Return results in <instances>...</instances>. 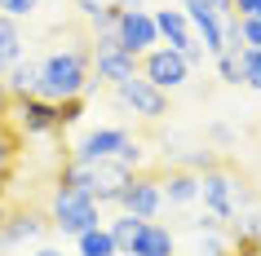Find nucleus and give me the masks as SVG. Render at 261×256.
<instances>
[{
  "label": "nucleus",
  "instance_id": "3",
  "mask_svg": "<svg viewBox=\"0 0 261 256\" xmlns=\"http://www.w3.org/2000/svg\"><path fill=\"white\" fill-rule=\"evenodd\" d=\"M199 203H204L208 216H217V221H226V225H230L239 212H248V208H252V190H248L244 173H234L230 159H221L217 168L199 173Z\"/></svg>",
  "mask_w": 261,
  "mask_h": 256
},
{
  "label": "nucleus",
  "instance_id": "14",
  "mask_svg": "<svg viewBox=\"0 0 261 256\" xmlns=\"http://www.w3.org/2000/svg\"><path fill=\"white\" fill-rule=\"evenodd\" d=\"M128 256H177V234L168 225H160V221H142Z\"/></svg>",
  "mask_w": 261,
  "mask_h": 256
},
{
  "label": "nucleus",
  "instance_id": "18",
  "mask_svg": "<svg viewBox=\"0 0 261 256\" xmlns=\"http://www.w3.org/2000/svg\"><path fill=\"white\" fill-rule=\"evenodd\" d=\"M138 230H142V221H138V216H128V212H120V216H111V221H107V234H111V243H115V252H128L133 239H138Z\"/></svg>",
  "mask_w": 261,
  "mask_h": 256
},
{
  "label": "nucleus",
  "instance_id": "13",
  "mask_svg": "<svg viewBox=\"0 0 261 256\" xmlns=\"http://www.w3.org/2000/svg\"><path fill=\"white\" fill-rule=\"evenodd\" d=\"M160 190H164V208H191L199 203V173L160 168Z\"/></svg>",
  "mask_w": 261,
  "mask_h": 256
},
{
  "label": "nucleus",
  "instance_id": "6",
  "mask_svg": "<svg viewBox=\"0 0 261 256\" xmlns=\"http://www.w3.org/2000/svg\"><path fill=\"white\" fill-rule=\"evenodd\" d=\"M191 62L181 53H173V49H164V44H155L151 53L138 58V75L142 80H151L155 89H164V93H177V89H186V80H191Z\"/></svg>",
  "mask_w": 261,
  "mask_h": 256
},
{
  "label": "nucleus",
  "instance_id": "25",
  "mask_svg": "<svg viewBox=\"0 0 261 256\" xmlns=\"http://www.w3.org/2000/svg\"><path fill=\"white\" fill-rule=\"evenodd\" d=\"M107 5H111V0H75V9H80V18H84V22H93V18L102 14Z\"/></svg>",
  "mask_w": 261,
  "mask_h": 256
},
{
  "label": "nucleus",
  "instance_id": "19",
  "mask_svg": "<svg viewBox=\"0 0 261 256\" xmlns=\"http://www.w3.org/2000/svg\"><path fill=\"white\" fill-rule=\"evenodd\" d=\"M239 71L252 93H261V49H239Z\"/></svg>",
  "mask_w": 261,
  "mask_h": 256
},
{
  "label": "nucleus",
  "instance_id": "22",
  "mask_svg": "<svg viewBox=\"0 0 261 256\" xmlns=\"http://www.w3.org/2000/svg\"><path fill=\"white\" fill-rule=\"evenodd\" d=\"M234 36L244 49H261V18H234Z\"/></svg>",
  "mask_w": 261,
  "mask_h": 256
},
{
  "label": "nucleus",
  "instance_id": "4",
  "mask_svg": "<svg viewBox=\"0 0 261 256\" xmlns=\"http://www.w3.org/2000/svg\"><path fill=\"white\" fill-rule=\"evenodd\" d=\"M49 225L58 230V234H84V230H93V225H107L102 221V208H97L89 194H80V190H62L54 186V199H49Z\"/></svg>",
  "mask_w": 261,
  "mask_h": 256
},
{
  "label": "nucleus",
  "instance_id": "20",
  "mask_svg": "<svg viewBox=\"0 0 261 256\" xmlns=\"http://www.w3.org/2000/svg\"><path fill=\"white\" fill-rule=\"evenodd\" d=\"M217 62V75H221V84H244V71H239V49H226V53H217L213 58Z\"/></svg>",
  "mask_w": 261,
  "mask_h": 256
},
{
  "label": "nucleus",
  "instance_id": "15",
  "mask_svg": "<svg viewBox=\"0 0 261 256\" xmlns=\"http://www.w3.org/2000/svg\"><path fill=\"white\" fill-rule=\"evenodd\" d=\"M0 84H5L9 97H36L40 93V62H31V58L14 62V67L0 75Z\"/></svg>",
  "mask_w": 261,
  "mask_h": 256
},
{
  "label": "nucleus",
  "instance_id": "27",
  "mask_svg": "<svg viewBox=\"0 0 261 256\" xmlns=\"http://www.w3.org/2000/svg\"><path fill=\"white\" fill-rule=\"evenodd\" d=\"M111 5H115V9H146L142 0H111Z\"/></svg>",
  "mask_w": 261,
  "mask_h": 256
},
{
  "label": "nucleus",
  "instance_id": "24",
  "mask_svg": "<svg viewBox=\"0 0 261 256\" xmlns=\"http://www.w3.org/2000/svg\"><path fill=\"white\" fill-rule=\"evenodd\" d=\"M234 18H261V0H230Z\"/></svg>",
  "mask_w": 261,
  "mask_h": 256
},
{
  "label": "nucleus",
  "instance_id": "11",
  "mask_svg": "<svg viewBox=\"0 0 261 256\" xmlns=\"http://www.w3.org/2000/svg\"><path fill=\"white\" fill-rule=\"evenodd\" d=\"M44 234H49V216L44 212H9L0 216V252L9 256L18 252V247H27V243H40Z\"/></svg>",
  "mask_w": 261,
  "mask_h": 256
},
{
  "label": "nucleus",
  "instance_id": "28",
  "mask_svg": "<svg viewBox=\"0 0 261 256\" xmlns=\"http://www.w3.org/2000/svg\"><path fill=\"white\" fill-rule=\"evenodd\" d=\"M31 256H62V252H58V247H36Z\"/></svg>",
  "mask_w": 261,
  "mask_h": 256
},
{
  "label": "nucleus",
  "instance_id": "10",
  "mask_svg": "<svg viewBox=\"0 0 261 256\" xmlns=\"http://www.w3.org/2000/svg\"><path fill=\"white\" fill-rule=\"evenodd\" d=\"M115 40H120L124 53H133V58L151 53L155 44H160L151 9H120V18H115Z\"/></svg>",
  "mask_w": 261,
  "mask_h": 256
},
{
  "label": "nucleus",
  "instance_id": "1",
  "mask_svg": "<svg viewBox=\"0 0 261 256\" xmlns=\"http://www.w3.org/2000/svg\"><path fill=\"white\" fill-rule=\"evenodd\" d=\"M89 31L80 27L75 44L67 49H54V53L40 58V93L44 102H71V97H84L89 84H93V71H89Z\"/></svg>",
  "mask_w": 261,
  "mask_h": 256
},
{
  "label": "nucleus",
  "instance_id": "5",
  "mask_svg": "<svg viewBox=\"0 0 261 256\" xmlns=\"http://www.w3.org/2000/svg\"><path fill=\"white\" fill-rule=\"evenodd\" d=\"M115 208L128 216H138V221H155V216L164 212V190H160V168H142V173L128 177V186L120 190V199Z\"/></svg>",
  "mask_w": 261,
  "mask_h": 256
},
{
  "label": "nucleus",
  "instance_id": "17",
  "mask_svg": "<svg viewBox=\"0 0 261 256\" xmlns=\"http://www.w3.org/2000/svg\"><path fill=\"white\" fill-rule=\"evenodd\" d=\"M75 252L80 256H115V243H111L107 225H93L84 234H75Z\"/></svg>",
  "mask_w": 261,
  "mask_h": 256
},
{
  "label": "nucleus",
  "instance_id": "2",
  "mask_svg": "<svg viewBox=\"0 0 261 256\" xmlns=\"http://www.w3.org/2000/svg\"><path fill=\"white\" fill-rule=\"evenodd\" d=\"M133 168H124L120 159H97V163H75V159H62V173H58V186L62 190H80L97 208L120 199V190L128 186Z\"/></svg>",
  "mask_w": 261,
  "mask_h": 256
},
{
  "label": "nucleus",
  "instance_id": "8",
  "mask_svg": "<svg viewBox=\"0 0 261 256\" xmlns=\"http://www.w3.org/2000/svg\"><path fill=\"white\" fill-rule=\"evenodd\" d=\"M181 14H186V22H191V31H195V40H199V49H204V58L226 53V18H230V14H217L208 0H181Z\"/></svg>",
  "mask_w": 261,
  "mask_h": 256
},
{
  "label": "nucleus",
  "instance_id": "12",
  "mask_svg": "<svg viewBox=\"0 0 261 256\" xmlns=\"http://www.w3.org/2000/svg\"><path fill=\"white\" fill-rule=\"evenodd\" d=\"M133 141V133L128 128H93V133H84L75 146H71V155L67 159H75V163H97V159H115L124 146Z\"/></svg>",
  "mask_w": 261,
  "mask_h": 256
},
{
  "label": "nucleus",
  "instance_id": "23",
  "mask_svg": "<svg viewBox=\"0 0 261 256\" xmlns=\"http://www.w3.org/2000/svg\"><path fill=\"white\" fill-rule=\"evenodd\" d=\"M40 9V0H0V14L14 18V22H22V18H31Z\"/></svg>",
  "mask_w": 261,
  "mask_h": 256
},
{
  "label": "nucleus",
  "instance_id": "9",
  "mask_svg": "<svg viewBox=\"0 0 261 256\" xmlns=\"http://www.w3.org/2000/svg\"><path fill=\"white\" fill-rule=\"evenodd\" d=\"M155 31H160V40H164V49H173V53H181L191 67H204V49H199V40H195L191 22H186V14L181 9H155Z\"/></svg>",
  "mask_w": 261,
  "mask_h": 256
},
{
  "label": "nucleus",
  "instance_id": "16",
  "mask_svg": "<svg viewBox=\"0 0 261 256\" xmlns=\"http://www.w3.org/2000/svg\"><path fill=\"white\" fill-rule=\"evenodd\" d=\"M14 62H22V31H18L14 18L0 14V75L14 67Z\"/></svg>",
  "mask_w": 261,
  "mask_h": 256
},
{
  "label": "nucleus",
  "instance_id": "21",
  "mask_svg": "<svg viewBox=\"0 0 261 256\" xmlns=\"http://www.w3.org/2000/svg\"><path fill=\"white\" fill-rule=\"evenodd\" d=\"M14 133H5V128H0V190L9 186V177H14Z\"/></svg>",
  "mask_w": 261,
  "mask_h": 256
},
{
  "label": "nucleus",
  "instance_id": "29",
  "mask_svg": "<svg viewBox=\"0 0 261 256\" xmlns=\"http://www.w3.org/2000/svg\"><path fill=\"white\" fill-rule=\"evenodd\" d=\"M115 256H128V252H115Z\"/></svg>",
  "mask_w": 261,
  "mask_h": 256
},
{
  "label": "nucleus",
  "instance_id": "7",
  "mask_svg": "<svg viewBox=\"0 0 261 256\" xmlns=\"http://www.w3.org/2000/svg\"><path fill=\"white\" fill-rule=\"evenodd\" d=\"M115 102H120V106H128L138 120H146V124H160L164 115H173L168 93H164V89H155L151 80H142V75L115 84Z\"/></svg>",
  "mask_w": 261,
  "mask_h": 256
},
{
  "label": "nucleus",
  "instance_id": "26",
  "mask_svg": "<svg viewBox=\"0 0 261 256\" xmlns=\"http://www.w3.org/2000/svg\"><path fill=\"white\" fill-rule=\"evenodd\" d=\"M221 256H261V247L257 243H234L230 239V252H221Z\"/></svg>",
  "mask_w": 261,
  "mask_h": 256
}]
</instances>
